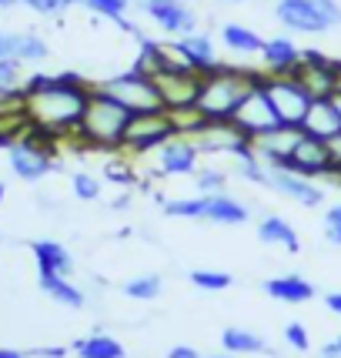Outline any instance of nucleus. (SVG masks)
Segmentation results:
<instances>
[{
	"instance_id": "f257e3e1",
	"label": "nucleus",
	"mask_w": 341,
	"mask_h": 358,
	"mask_svg": "<svg viewBox=\"0 0 341 358\" xmlns=\"http://www.w3.org/2000/svg\"><path fill=\"white\" fill-rule=\"evenodd\" d=\"M91 80L80 74H34L24 80V117L34 131L61 141L74 138L91 97Z\"/></svg>"
},
{
	"instance_id": "f03ea898",
	"label": "nucleus",
	"mask_w": 341,
	"mask_h": 358,
	"mask_svg": "<svg viewBox=\"0 0 341 358\" xmlns=\"http://www.w3.org/2000/svg\"><path fill=\"white\" fill-rule=\"evenodd\" d=\"M261 84V71L254 67H231V64H217L215 71L201 74V94H198V108L208 121H231L234 108L245 101V94L254 91Z\"/></svg>"
},
{
	"instance_id": "7ed1b4c3",
	"label": "nucleus",
	"mask_w": 341,
	"mask_h": 358,
	"mask_svg": "<svg viewBox=\"0 0 341 358\" xmlns=\"http://www.w3.org/2000/svg\"><path fill=\"white\" fill-rule=\"evenodd\" d=\"M131 121V110L124 104H117L110 94H104L97 84L91 87L87 108L80 114V124L74 131V138L84 148H97V151H121L124 141V127Z\"/></svg>"
},
{
	"instance_id": "20e7f679",
	"label": "nucleus",
	"mask_w": 341,
	"mask_h": 358,
	"mask_svg": "<svg viewBox=\"0 0 341 358\" xmlns=\"http://www.w3.org/2000/svg\"><path fill=\"white\" fill-rule=\"evenodd\" d=\"M275 17L281 27L291 34H328L341 27V3L338 0H278Z\"/></svg>"
},
{
	"instance_id": "39448f33",
	"label": "nucleus",
	"mask_w": 341,
	"mask_h": 358,
	"mask_svg": "<svg viewBox=\"0 0 341 358\" xmlns=\"http://www.w3.org/2000/svg\"><path fill=\"white\" fill-rule=\"evenodd\" d=\"M54 138H47L41 131H27L20 141H14L10 148H7V164H10V171L20 178V181H41L47 174L54 171Z\"/></svg>"
},
{
	"instance_id": "423d86ee",
	"label": "nucleus",
	"mask_w": 341,
	"mask_h": 358,
	"mask_svg": "<svg viewBox=\"0 0 341 358\" xmlns=\"http://www.w3.org/2000/svg\"><path fill=\"white\" fill-rule=\"evenodd\" d=\"M170 138H174V127L168 121V110H140V114H131V121H127L121 155H151Z\"/></svg>"
},
{
	"instance_id": "0eeeda50",
	"label": "nucleus",
	"mask_w": 341,
	"mask_h": 358,
	"mask_svg": "<svg viewBox=\"0 0 341 358\" xmlns=\"http://www.w3.org/2000/svg\"><path fill=\"white\" fill-rule=\"evenodd\" d=\"M97 87L104 94H110L117 104H124L131 114H140V110H164L154 80L138 74L134 67H131V71H121V74H114V78H108V80H101Z\"/></svg>"
},
{
	"instance_id": "6e6552de",
	"label": "nucleus",
	"mask_w": 341,
	"mask_h": 358,
	"mask_svg": "<svg viewBox=\"0 0 341 358\" xmlns=\"http://www.w3.org/2000/svg\"><path fill=\"white\" fill-rule=\"evenodd\" d=\"M261 87H264V94H268V101H271V108H275L281 124L301 127L305 114H308V104H311L308 91H305L291 74H264Z\"/></svg>"
},
{
	"instance_id": "1a4fd4ad",
	"label": "nucleus",
	"mask_w": 341,
	"mask_h": 358,
	"mask_svg": "<svg viewBox=\"0 0 341 358\" xmlns=\"http://www.w3.org/2000/svg\"><path fill=\"white\" fill-rule=\"evenodd\" d=\"M264 78V74H261ZM231 124L245 134V138H258V134H264V131H271V127H278V114H275V108H271V101H268V94H264V87L258 84L254 91L245 94V101L234 108L231 114Z\"/></svg>"
},
{
	"instance_id": "9d476101",
	"label": "nucleus",
	"mask_w": 341,
	"mask_h": 358,
	"mask_svg": "<svg viewBox=\"0 0 341 358\" xmlns=\"http://www.w3.org/2000/svg\"><path fill=\"white\" fill-rule=\"evenodd\" d=\"M151 80H154L157 94H161L164 110L198 104V94H201V74L198 71H191V67H168V71L154 74Z\"/></svg>"
},
{
	"instance_id": "9b49d317",
	"label": "nucleus",
	"mask_w": 341,
	"mask_h": 358,
	"mask_svg": "<svg viewBox=\"0 0 341 358\" xmlns=\"http://www.w3.org/2000/svg\"><path fill=\"white\" fill-rule=\"evenodd\" d=\"M138 7L168 37H184V34L198 31V14L191 10L187 0H140Z\"/></svg>"
},
{
	"instance_id": "f8f14e48",
	"label": "nucleus",
	"mask_w": 341,
	"mask_h": 358,
	"mask_svg": "<svg viewBox=\"0 0 341 358\" xmlns=\"http://www.w3.org/2000/svg\"><path fill=\"white\" fill-rule=\"evenodd\" d=\"M291 78L308 91L311 101L331 97L335 94V61L328 54H321V50H301V61L291 71Z\"/></svg>"
},
{
	"instance_id": "ddd939ff",
	"label": "nucleus",
	"mask_w": 341,
	"mask_h": 358,
	"mask_svg": "<svg viewBox=\"0 0 341 358\" xmlns=\"http://www.w3.org/2000/svg\"><path fill=\"white\" fill-rule=\"evenodd\" d=\"M194 148L198 155H231L241 157L251 151V141L231 124V121H208V124L194 134Z\"/></svg>"
},
{
	"instance_id": "4468645a",
	"label": "nucleus",
	"mask_w": 341,
	"mask_h": 358,
	"mask_svg": "<svg viewBox=\"0 0 341 358\" xmlns=\"http://www.w3.org/2000/svg\"><path fill=\"white\" fill-rule=\"evenodd\" d=\"M298 138H301V127L291 124H278L271 131H264L258 138H251V155L258 157L268 168H288V157L295 151Z\"/></svg>"
},
{
	"instance_id": "2eb2a0df",
	"label": "nucleus",
	"mask_w": 341,
	"mask_h": 358,
	"mask_svg": "<svg viewBox=\"0 0 341 358\" xmlns=\"http://www.w3.org/2000/svg\"><path fill=\"white\" fill-rule=\"evenodd\" d=\"M271 191H278L284 198L298 201L301 208H321L328 198L325 185H318L314 178H305V174H295L288 168H271V181H268Z\"/></svg>"
},
{
	"instance_id": "dca6fc26",
	"label": "nucleus",
	"mask_w": 341,
	"mask_h": 358,
	"mask_svg": "<svg viewBox=\"0 0 341 358\" xmlns=\"http://www.w3.org/2000/svg\"><path fill=\"white\" fill-rule=\"evenodd\" d=\"M288 171L295 174H305V178H325L331 171V151H328V141L321 138H311L301 131V138H298L295 151L288 157Z\"/></svg>"
},
{
	"instance_id": "f3484780",
	"label": "nucleus",
	"mask_w": 341,
	"mask_h": 358,
	"mask_svg": "<svg viewBox=\"0 0 341 358\" xmlns=\"http://www.w3.org/2000/svg\"><path fill=\"white\" fill-rule=\"evenodd\" d=\"M198 148L191 138H181L174 134L170 141H164L157 148V174L164 178H184V174H194L198 171Z\"/></svg>"
},
{
	"instance_id": "a211bd4d",
	"label": "nucleus",
	"mask_w": 341,
	"mask_h": 358,
	"mask_svg": "<svg viewBox=\"0 0 341 358\" xmlns=\"http://www.w3.org/2000/svg\"><path fill=\"white\" fill-rule=\"evenodd\" d=\"M174 47H177V54L184 57V64L191 71H198V74H208V71H215L221 57H217V44L211 34H184V37H170Z\"/></svg>"
},
{
	"instance_id": "6ab92c4d",
	"label": "nucleus",
	"mask_w": 341,
	"mask_h": 358,
	"mask_svg": "<svg viewBox=\"0 0 341 358\" xmlns=\"http://www.w3.org/2000/svg\"><path fill=\"white\" fill-rule=\"evenodd\" d=\"M301 61V47L291 37H268L261 47V74H291Z\"/></svg>"
},
{
	"instance_id": "aec40b11",
	"label": "nucleus",
	"mask_w": 341,
	"mask_h": 358,
	"mask_svg": "<svg viewBox=\"0 0 341 358\" xmlns=\"http://www.w3.org/2000/svg\"><path fill=\"white\" fill-rule=\"evenodd\" d=\"M301 131L311 134V138H321V141H331L335 134H341V117H338V108L331 97H318L308 104V114L301 121Z\"/></svg>"
},
{
	"instance_id": "412c9836",
	"label": "nucleus",
	"mask_w": 341,
	"mask_h": 358,
	"mask_svg": "<svg viewBox=\"0 0 341 358\" xmlns=\"http://www.w3.org/2000/svg\"><path fill=\"white\" fill-rule=\"evenodd\" d=\"M204 218L201 221H211V224H245L251 218V208L245 201L231 198L228 191L224 194H204Z\"/></svg>"
},
{
	"instance_id": "4be33fe9",
	"label": "nucleus",
	"mask_w": 341,
	"mask_h": 358,
	"mask_svg": "<svg viewBox=\"0 0 341 358\" xmlns=\"http://www.w3.org/2000/svg\"><path fill=\"white\" fill-rule=\"evenodd\" d=\"M264 292H268V298L284 301V305H305V301H311V298L318 295L314 285H311L308 278H301V275H278V278H268L264 281Z\"/></svg>"
},
{
	"instance_id": "5701e85b",
	"label": "nucleus",
	"mask_w": 341,
	"mask_h": 358,
	"mask_svg": "<svg viewBox=\"0 0 341 358\" xmlns=\"http://www.w3.org/2000/svg\"><path fill=\"white\" fill-rule=\"evenodd\" d=\"M34 258H37V271L41 275H67L71 278V271H74V255L64 248L61 241H34Z\"/></svg>"
},
{
	"instance_id": "b1692460",
	"label": "nucleus",
	"mask_w": 341,
	"mask_h": 358,
	"mask_svg": "<svg viewBox=\"0 0 341 358\" xmlns=\"http://www.w3.org/2000/svg\"><path fill=\"white\" fill-rule=\"evenodd\" d=\"M258 241L261 245H281L291 255L301 251V241H298V231L291 228V221L281 218V215H268V218L258 221Z\"/></svg>"
},
{
	"instance_id": "393cba45",
	"label": "nucleus",
	"mask_w": 341,
	"mask_h": 358,
	"mask_svg": "<svg viewBox=\"0 0 341 358\" xmlns=\"http://www.w3.org/2000/svg\"><path fill=\"white\" fill-rule=\"evenodd\" d=\"M41 292H44L47 298H54L57 305H64V308H74V312L87 305L84 292H80L67 275H41Z\"/></svg>"
},
{
	"instance_id": "a878e982",
	"label": "nucleus",
	"mask_w": 341,
	"mask_h": 358,
	"mask_svg": "<svg viewBox=\"0 0 341 358\" xmlns=\"http://www.w3.org/2000/svg\"><path fill=\"white\" fill-rule=\"evenodd\" d=\"M221 44L228 47L231 54H238V57H254V54H261V34H254L251 27H245V24H224L221 27Z\"/></svg>"
},
{
	"instance_id": "bb28decb",
	"label": "nucleus",
	"mask_w": 341,
	"mask_h": 358,
	"mask_svg": "<svg viewBox=\"0 0 341 358\" xmlns=\"http://www.w3.org/2000/svg\"><path fill=\"white\" fill-rule=\"evenodd\" d=\"M74 355L78 358H127V348L114 335L97 331V335H87V338H80L74 345Z\"/></svg>"
},
{
	"instance_id": "cd10ccee",
	"label": "nucleus",
	"mask_w": 341,
	"mask_h": 358,
	"mask_svg": "<svg viewBox=\"0 0 341 358\" xmlns=\"http://www.w3.org/2000/svg\"><path fill=\"white\" fill-rule=\"evenodd\" d=\"M221 345L231 355H258V352H271L261 335H254L248 328H224L221 331Z\"/></svg>"
},
{
	"instance_id": "c85d7f7f",
	"label": "nucleus",
	"mask_w": 341,
	"mask_h": 358,
	"mask_svg": "<svg viewBox=\"0 0 341 358\" xmlns=\"http://www.w3.org/2000/svg\"><path fill=\"white\" fill-rule=\"evenodd\" d=\"M84 7L91 10L94 17H104V20H114V24H121L124 31L138 34V27L127 20L131 14V7H134V0H84Z\"/></svg>"
},
{
	"instance_id": "c756f323",
	"label": "nucleus",
	"mask_w": 341,
	"mask_h": 358,
	"mask_svg": "<svg viewBox=\"0 0 341 358\" xmlns=\"http://www.w3.org/2000/svg\"><path fill=\"white\" fill-rule=\"evenodd\" d=\"M50 57V47L41 34L34 31H24V34H14V61L20 64H41Z\"/></svg>"
},
{
	"instance_id": "7c9ffc66",
	"label": "nucleus",
	"mask_w": 341,
	"mask_h": 358,
	"mask_svg": "<svg viewBox=\"0 0 341 358\" xmlns=\"http://www.w3.org/2000/svg\"><path fill=\"white\" fill-rule=\"evenodd\" d=\"M168 121L174 127V134H181V138H194L204 124H208V117L201 114L198 104H187V108H174L168 110Z\"/></svg>"
},
{
	"instance_id": "2f4dec72",
	"label": "nucleus",
	"mask_w": 341,
	"mask_h": 358,
	"mask_svg": "<svg viewBox=\"0 0 341 358\" xmlns=\"http://www.w3.org/2000/svg\"><path fill=\"white\" fill-rule=\"evenodd\" d=\"M121 292H124L127 298H134V301H154V298H161V292H164V281H161V275H138V278L124 281Z\"/></svg>"
},
{
	"instance_id": "473e14b6",
	"label": "nucleus",
	"mask_w": 341,
	"mask_h": 358,
	"mask_svg": "<svg viewBox=\"0 0 341 358\" xmlns=\"http://www.w3.org/2000/svg\"><path fill=\"white\" fill-rule=\"evenodd\" d=\"M20 67L24 64L14 61V57H0V101L24 91V71Z\"/></svg>"
},
{
	"instance_id": "72a5a7b5",
	"label": "nucleus",
	"mask_w": 341,
	"mask_h": 358,
	"mask_svg": "<svg viewBox=\"0 0 341 358\" xmlns=\"http://www.w3.org/2000/svg\"><path fill=\"white\" fill-rule=\"evenodd\" d=\"M71 191H74V198L84 204H91L101 198V191H104V185H101V178L91 171H74L71 174Z\"/></svg>"
},
{
	"instance_id": "f704fd0d",
	"label": "nucleus",
	"mask_w": 341,
	"mask_h": 358,
	"mask_svg": "<svg viewBox=\"0 0 341 358\" xmlns=\"http://www.w3.org/2000/svg\"><path fill=\"white\" fill-rule=\"evenodd\" d=\"M191 285L194 288H201V292H224V288H231L234 278L228 271H211V268H194L191 271Z\"/></svg>"
},
{
	"instance_id": "c9c22d12",
	"label": "nucleus",
	"mask_w": 341,
	"mask_h": 358,
	"mask_svg": "<svg viewBox=\"0 0 341 358\" xmlns=\"http://www.w3.org/2000/svg\"><path fill=\"white\" fill-rule=\"evenodd\" d=\"M194 187L201 194H224L228 191V171H221V168H198L194 171Z\"/></svg>"
},
{
	"instance_id": "e433bc0d",
	"label": "nucleus",
	"mask_w": 341,
	"mask_h": 358,
	"mask_svg": "<svg viewBox=\"0 0 341 358\" xmlns=\"http://www.w3.org/2000/svg\"><path fill=\"white\" fill-rule=\"evenodd\" d=\"M204 194H198V198H174V201H164V215H170V218H194L201 221L204 218Z\"/></svg>"
},
{
	"instance_id": "4c0bfd02",
	"label": "nucleus",
	"mask_w": 341,
	"mask_h": 358,
	"mask_svg": "<svg viewBox=\"0 0 341 358\" xmlns=\"http://www.w3.org/2000/svg\"><path fill=\"white\" fill-rule=\"evenodd\" d=\"M325 238H328V245L341 248V201L331 204L325 211Z\"/></svg>"
},
{
	"instance_id": "58836bf2",
	"label": "nucleus",
	"mask_w": 341,
	"mask_h": 358,
	"mask_svg": "<svg viewBox=\"0 0 341 358\" xmlns=\"http://www.w3.org/2000/svg\"><path fill=\"white\" fill-rule=\"evenodd\" d=\"M284 342L291 345L295 352H308V348H311L308 328L301 325V322H288V325H284Z\"/></svg>"
},
{
	"instance_id": "ea45409f",
	"label": "nucleus",
	"mask_w": 341,
	"mask_h": 358,
	"mask_svg": "<svg viewBox=\"0 0 341 358\" xmlns=\"http://www.w3.org/2000/svg\"><path fill=\"white\" fill-rule=\"evenodd\" d=\"M17 3L31 7L34 14H41V17H57V14H64V3H61V0H17Z\"/></svg>"
},
{
	"instance_id": "a19ab883",
	"label": "nucleus",
	"mask_w": 341,
	"mask_h": 358,
	"mask_svg": "<svg viewBox=\"0 0 341 358\" xmlns=\"http://www.w3.org/2000/svg\"><path fill=\"white\" fill-rule=\"evenodd\" d=\"M328 151H331V171L328 174H341V134L328 141Z\"/></svg>"
},
{
	"instance_id": "79ce46f5",
	"label": "nucleus",
	"mask_w": 341,
	"mask_h": 358,
	"mask_svg": "<svg viewBox=\"0 0 341 358\" xmlns=\"http://www.w3.org/2000/svg\"><path fill=\"white\" fill-rule=\"evenodd\" d=\"M0 57H14V34L0 31Z\"/></svg>"
},
{
	"instance_id": "37998d69",
	"label": "nucleus",
	"mask_w": 341,
	"mask_h": 358,
	"mask_svg": "<svg viewBox=\"0 0 341 358\" xmlns=\"http://www.w3.org/2000/svg\"><path fill=\"white\" fill-rule=\"evenodd\" d=\"M168 358H201V355H198V348H191V345H174L168 352Z\"/></svg>"
},
{
	"instance_id": "c03bdc74",
	"label": "nucleus",
	"mask_w": 341,
	"mask_h": 358,
	"mask_svg": "<svg viewBox=\"0 0 341 358\" xmlns=\"http://www.w3.org/2000/svg\"><path fill=\"white\" fill-rule=\"evenodd\" d=\"M321 358H341V335L335 338V342H328L325 348H321Z\"/></svg>"
},
{
	"instance_id": "a18cd8bd",
	"label": "nucleus",
	"mask_w": 341,
	"mask_h": 358,
	"mask_svg": "<svg viewBox=\"0 0 341 358\" xmlns=\"http://www.w3.org/2000/svg\"><path fill=\"white\" fill-rule=\"evenodd\" d=\"M325 305H328V312H335L341 318V292H331V295H325Z\"/></svg>"
},
{
	"instance_id": "49530a36",
	"label": "nucleus",
	"mask_w": 341,
	"mask_h": 358,
	"mask_svg": "<svg viewBox=\"0 0 341 358\" xmlns=\"http://www.w3.org/2000/svg\"><path fill=\"white\" fill-rule=\"evenodd\" d=\"M34 355H41V358H64V355H67V348H37Z\"/></svg>"
},
{
	"instance_id": "de8ad7c7",
	"label": "nucleus",
	"mask_w": 341,
	"mask_h": 358,
	"mask_svg": "<svg viewBox=\"0 0 341 358\" xmlns=\"http://www.w3.org/2000/svg\"><path fill=\"white\" fill-rule=\"evenodd\" d=\"M110 208H114V211H124V208H131V194H121V198L110 204Z\"/></svg>"
},
{
	"instance_id": "09e8293b",
	"label": "nucleus",
	"mask_w": 341,
	"mask_h": 358,
	"mask_svg": "<svg viewBox=\"0 0 341 358\" xmlns=\"http://www.w3.org/2000/svg\"><path fill=\"white\" fill-rule=\"evenodd\" d=\"M0 358H27L24 352H14V348H0Z\"/></svg>"
},
{
	"instance_id": "8fccbe9b",
	"label": "nucleus",
	"mask_w": 341,
	"mask_h": 358,
	"mask_svg": "<svg viewBox=\"0 0 341 358\" xmlns=\"http://www.w3.org/2000/svg\"><path fill=\"white\" fill-rule=\"evenodd\" d=\"M335 94H341V61H335Z\"/></svg>"
},
{
	"instance_id": "3c124183",
	"label": "nucleus",
	"mask_w": 341,
	"mask_h": 358,
	"mask_svg": "<svg viewBox=\"0 0 341 358\" xmlns=\"http://www.w3.org/2000/svg\"><path fill=\"white\" fill-rule=\"evenodd\" d=\"M64 3V10H67V7H84V0H61Z\"/></svg>"
},
{
	"instance_id": "603ef678",
	"label": "nucleus",
	"mask_w": 341,
	"mask_h": 358,
	"mask_svg": "<svg viewBox=\"0 0 341 358\" xmlns=\"http://www.w3.org/2000/svg\"><path fill=\"white\" fill-rule=\"evenodd\" d=\"M10 7H17V0H0V10H10Z\"/></svg>"
},
{
	"instance_id": "864d4df0",
	"label": "nucleus",
	"mask_w": 341,
	"mask_h": 358,
	"mask_svg": "<svg viewBox=\"0 0 341 358\" xmlns=\"http://www.w3.org/2000/svg\"><path fill=\"white\" fill-rule=\"evenodd\" d=\"M331 101H335V108H338V117H341V94H331Z\"/></svg>"
},
{
	"instance_id": "5fc2aeb1",
	"label": "nucleus",
	"mask_w": 341,
	"mask_h": 358,
	"mask_svg": "<svg viewBox=\"0 0 341 358\" xmlns=\"http://www.w3.org/2000/svg\"><path fill=\"white\" fill-rule=\"evenodd\" d=\"M3 198H7V185L0 181V204H3Z\"/></svg>"
},
{
	"instance_id": "6e6d98bb",
	"label": "nucleus",
	"mask_w": 341,
	"mask_h": 358,
	"mask_svg": "<svg viewBox=\"0 0 341 358\" xmlns=\"http://www.w3.org/2000/svg\"><path fill=\"white\" fill-rule=\"evenodd\" d=\"M208 358H238V355H231V352H224V355H208Z\"/></svg>"
},
{
	"instance_id": "4d7b16f0",
	"label": "nucleus",
	"mask_w": 341,
	"mask_h": 358,
	"mask_svg": "<svg viewBox=\"0 0 341 358\" xmlns=\"http://www.w3.org/2000/svg\"><path fill=\"white\" fill-rule=\"evenodd\" d=\"M221 3H248V0H221Z\"/></svg>"
},
{
	"instance_id": "13d9d810",
	"label": "nucleus",
	"mask_w": 341,
	"mask_h": 358,
	"mask_svg": "<svg viewBox=\"0 0 341 358\" xmlns=\"http://www.w3.org/2000/svg\"><path fill=\"white\" fill-rule=\"evenodd\" d=\"M134 3H140V0H134Z\"/></svg>"
},
{
	"instance_id": "bf43d9fd",
	"label": "nucleus",
	"mask_w": 341,
	"mask_h": 358,
	"mask_svg": "<svg viewBox=\"0 0 341 358\" xmlns=\"http://www.w3.org/2000/svg\"><path fill=\"white\" fill-rule=\"evenodd\" d=\"M187 3H191V0H187Z\"/></svg>"
}]
</instances>
